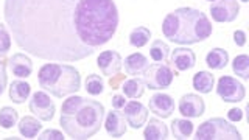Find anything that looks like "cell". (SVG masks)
Returning a JSON list of instances; mask_svg holds the SVG:
<instances>
[{
    "instance_id": "cell-37",
    "label": "cell",
    "mask_w": 249,
    "mask_h": 140,
    "mask_svg": "<svg viewBox=\"0 0 249 140\" xmlns=\"http://www.w3.org/2000/svg\"><path fill=\"white\" fill-rule=\"evenodd\" d=\"M241 2H245V3H246V2H249V0H241Z\"/></svg>"
},
{
    "instance_id": "cell-15",
    "label": "cell",
    "mask_w": 249,
    "mask_h": 140,
    "mask_svg": "<svg viewBox=\"0 0 249 140\" xmlns=\"http://www.w3.org/2000/svg\"><path fill=\"white\" fill-rule=\"evenodd\" d=\"M171 64L178 70V72H187L195 67L196 64V56H195L193 50L185 49V47H181V49H175L173 54H171Z\"/></svg>"
},
{
    "instance_id": "cell-23",
    "label": "cell",
    "mask_w": 249,
    "mask_h": 140,
    "mask_svg": "<svg viewBox=\"0 0 249 140\" xmlns=\"http://www.w3.org/2000/svg\"><path fill=\"white\" fill-rule=\"evenodd\" d=\"M171 132L178 140L189 139L193 132V123L185 119H175L171 122Z\"/></svg>"
},
{
    "instance_id": "cell-28",
    "label": "cell",
    "mask_w": 249,
    "mask_h": 140,
    "mask_svg": "<svg viewBox=\"0 0 249 140\" xmlns=\"http://www.w3.org/2000/svg\"><path fill=\"white\" fill-rule=\"evenodd\" d=\"M19 120V114L16 109L10 107V106H5L0 109V126L3 129H11L16 123Z\"/></svg>"
},
{
    "instance_id": "cell-9",
    "label": "cell",
    "mask_w": 249,
    "mask_h": 140,
    "mask_svg": "<svg viewBox=\"0 0 249 140\" xmlns=\"http://www.w3.org/2000/svg\"><path fill=\"white\" fill-rule=\"evenodd\" d=\"M240 13V5L237 0H215L210 5V14L215 22H233Z\"/></svg>"
},
{
    "instance_id": "cell-16",
    "label": "cell",
    "mask_w": 249,
    "mask_h": 140,
    "mask_svg": "<svg viewBox=\"0 0 249 140\" xmlns=\"http://www.w3.org/2000/svg\"><path fill=\"white\" fill-rule=\"evenodd\" d=\"M8 66H10L13 75H16L18 78H28L31 72H33V62L23 53L13 54L10 61H8Z\"/></svg>"
},
{
    "instance_id": "cell-34",
    "label": "cell",
    "mask_w": 249,
    "mask_h": 140,
    "mask_svg": "<svg viewBox=\"0 0 249 140\" xmlns=\"http://www.w3.org/2000/svg\"><path fill=\"white\" fill-rule=\"evenodd\" d=\"M233 42H235V45L238 47H243L246 44V33L241 30H237L233 31Z\"/></svg>"
},
{
    "instance_id": "cell-10",
    "label": "cell",
    "mask_w": 249,
    "mask_h": 140,
    "mask_svg": "<svg viewBox=\"0 0 249 140\" xmlns=\"http://www.w3.org/2000/svg\"><path fill=\"white\" fill-rule=\"evenodd\" d=\"M122 114L124 115L126 124H129L132 129L142 128L148 120V109L142 103H139V101H129V103H126L123 106Z\"/></svg>"
},
{
    "instance_id": "cell-25",
    "label": "cell",
    "mask_w": 249,
    "mask_h": 140,
    "mask_svg": "<svg viewBox=\"0 0 249 140\" xmlns=\"http://www.w3.org/2000/svg\"><path fill=\"white\" fill-rule=\"evenodd\" d=\"M151 37V31L148 30L146 27H137L131 31L129 35V44L132 47H136V49H142L143 45L148 44Z\"/></svg>"
},
{
    "instance_id": "cell-20",
    "label": "cell",
    "mask_w": 249,
    "mask_h": 140,
    "mask_svg": "<svg viewBox=\"0 0 249 140\" xmlns=\"http://www.w3.org/2000/svg\"><path fill=\"white\" fill-rule=\"evenodd\" d=\"M30 93H31V86L28 83H25V81L16 80L10 86V98L16 105L25 103V100H28Z\"/></svg>"
},
{
    "instance_id": "cell-24",
    "label": "cell",
    "mask_w": 249,
    "mask_h": 140,
    "mask_svg": "<svg viewBox=\"0 0 249 140\" xmlns=\"http://www.w3.org/2000/svg\"><path fill=\"white\" fill-rule=\"evenodd\" d=\"M122 89H123V93L128 98L136 100V98H140L143 95L145 83L142 80H139V78H131V80H128V81H123Z\"/></svg>"
},
{
    "instance_id": "cell-18",
    "label": "cell",
    "mask_w": 249,
    "mask_h": 140,
    "mask_svg": "<svg viewBox=\"0 0 249 140\" xmlns=\"http://www.w3.org/2000/svg\"><path fill=\"white\" fill-rule=\"evenodd\" d=\"M148 67V59L142 53H132L124 59V72L128 75H140Z\"/></svg>"
},
{
    "instance_id": "cell-26",
    "label": "cell",
    "mask_w": 249,
    "mask_h": 140,
    "mask_svg": "<svg viewBox=\"0 0 249 140\" xmlns=\"http://www.w3.org/2000/svg\"><path fill=\"white\" fill-rule=\"evenodd\" d=\"M232 70L241 80H249V56L248 54H238L232 61Z\"/></svg>"
},
{
    "instance_id": "cell-22",
    "label": "cell",
    "mask_w": 249,
    "mask_h": 140,
    "mask_svg": "<svg viewBox=\"0 0 249 140\" xmlns=\"http://www.w3.org/2000/svg\"><path fill=\"white\" fill-rule=\"evenodd\" d=\"M42 129V124L35 117H23L19 122V132L25 139H35L37 132Z\"/></svg>"
},
{
    "instance_id": "cell-36",
    "label": "cell",
    "mask_w": 249,
    "mask_h": 140,
    "mask_svg": "<svg viewBox=\"0 0 249 140\" xmlns=\"http://www.w3.org/2000/svg\"><path fill=\"white\" fill-rule=\"evenodd\" d=\"M115 76H117V78H114V76L111 78V81H109V84L112 86V89H119L117 86H119L120 81H123V75H119V73H117Z\"/></svg>"
},
{
    "instance_id": "cell-27",
    "label": "cell",
    "mask_w": 249,
    "mask_h": 140,
    "mask_svg": "<svg viewBox=\"0 0 249 140\" xmlns=\"http://www.w3.org/2000/svg\"><path fill=\"white\" fill-rule=\"evenodd\" d=\"M84 89L88 93H90V95H100V93H103V90H105L103 78H101L100 75L90 73L88 78H86Z\"/></svg>"
},
{
    "instance_id": "cell-3",
    "label": "cell",
    "mask_w": 249,
    "mask_h": 140,
    "mask_svg": "<svg viewBox=\"0 0 249 140\" xmlns=\"http://www.w3.org/2000/svg\"><path fill=\"white\" fill-rule=\"evenodd\" d=\"M162 33L175 44L192 45L206 41L212 35V23L196 8H178L163 19Z\"/></svg>"
},
{
    "instance_id": "cell-11",
    "label": "cell",
    "mask_w": 249,
    "mask_h": 140,
    "mask_svg": "<svg viewBox=\"0 0 249 140\" xmlns=\"http://www.w3.org/2000/svg\"><path fill=\"white\" fill-rule=\"evenodd\" d=\"M206 111L204 100L196 93H187L179 100V112L187 119H198Z\"/></svg>"
},
{
    "instance_id": "cell-14",
    "label": "cell",
    "mask_w": 249,
    "mask_h": 140,
    "mask_svg": "<svg viewBox=\"0 0 249 140\" xmlns=\"http://www.w3.org/2000/svg\"><path fill=\"white\" fill-rule=\"evenodd\" d=\"M105 128L106 132L111 137H122L126 132V120H124V115L119 112V109H111L106 114V120H105Z\"/></svg>"
},
{
    "instance_id": "cell-7",
    "label": "cell",
    "mask_w": 249,
    "mask_h": 140,
    "mask_svg": "<svg viewBox=\"0 0 249 140\" xmlns=\"http://www.w3.org/2000/svg\"><path fill=\"white\" fill-rule=\"evenodd\" d=\"M216 93L226 103H240L246 97V89L232 76H221L216 84Z\"/></svg>"
},
{
    "instance_id": "cell-35",
    "label": "cell",
    "mask_w": 249,
    "mask_h": 140,
    "mask_svg": "<svg viewBox=\"0 0 249 140\" xmlns=\"http://www.w3.org/2000/svg\"><path fill=\"white\" fill-rule=\"evenodd\" d=\"M111 103H112V107L114 109H122L124 105H126V100H124V95H114L112 100H111Z\"/></svg>"
},
{
    "instance_id": "cell-38",
    "label": "cell",
    "mask_w": 249,
    "mask_h": 140,
    "mask_svg": "<svg viewBox=\"0 0 249 140\" xmlns=\"http://www.w3.org/2000/svg\"><path fill=\"white\" fill-rule=\"evenodd\" d=\"M209 2H215V0H209Z\"/></svg>"
},
{
    "instance_id": "cell-32",
    "label": "cell",
    "mask_w": 249,
    "mask_h": 140,
    "mask_svg": "<svg viewBox=\"0 0 249 140\" xmlns=\"http://www.w3.org/2000/svg\"><path fill=\"white\" fill-rule=\"evenodd\" d=\"M6 81H8V78H6V66H5V62L0 59V95H2V93L5 92Z\"/></svg>"
},
{
    "instance_id": "cell-5",
    "label": "cell",
    "mask_w": 249,
    "mask_h": 140,
    "mask_svg": "<svg viewBox=\"0 0 249 140\" xmlns=\"http://www.w3.org/2000/svg\"><path fill=\"white\" fill-rule=\"evenodd\" d=\"M196 140H241L240 131L221 117H213L202 122L195 134Z\"/></svg>"
},
{
    "instance_id": "cell-30",
    "label": "cell",
    "mask_w": 249,
    "mask_h": 140,
    "mask_svg": "<svg viewBox=\"0 0 249 140\" xmlns=\"http://www.w3.org/2000/svg\"><path fill=\"white\" fill-rule=\"evenodd\" d=\"M11 49V35L8 33L6 27L3 23H0V58L10 52Z\"/></svg>"
},
{
    "instance_id": "cell-13",
    "label": "cell",
    "mask_w": 249,
    "mask_h": 140,
    "mask_svg": "<svg viewBox=\"0 0 249 140\" xmlns=\"http://www.w3.org/2000/svg\"><path fill=\"white\" fill-rule=\"evenodd\" d=\"M150 111L162 119H168L175 112V100L167 93H154L150 98Z\"/></svg>"
},
{
    "instance_id": "cell-6",
    "label": "cell",
    "mask_w": 249,
    "mask_h": 140,
    "mask_svg": "<svg viewBox=\"0 0 249 140\" xmlns=\"http://www.w3.org/2000/svg\"><path fill=\"white\" fill-rule=\"evenodd\" d=\"M175 73L168 66L162 62H156L153 66H148L143 72V83L153 90L168 89L173 83Z\"/></svg>"
},
{
    "instance_id": "cell-17",
    "label": "cell",
    "mask_w": 249,
    "mask_h": 140,
    "mask_svg": "<svg viewBox=\"0 0 249 140\" xmlns=\"http://www.w3.org/2000/svg\"><path fill=\"white\" fill-rule=\"evenodd\" d=\"M168 137L167 124L159 119H150L143 129V139L146 140H165Z\"/></svg>"
},
{
    "instance_id": "cell-12",
    "label": "cell",
    "mask_w": 249,
    "mask_h": 140,
    "mask_svg": "<svg viewBox=\"0 0 249 140\" xmlns=\"http://www.w3.org/2000/svg\"><path fill=\"white\" fill-rule=\"evenodd\" d=\"M97 66L103 75L114 76L117 73H120V70L123 67V59L120 56V53H117L114 50H106L101 52L100 56L97 58Z\"/></svg>"
},
{
    "instance_id": "cell-19",
    "label": "cell",
    "mask_w": 249,
    "mask_h": 140,
    "mask_svg": "<svg viewBox=\"0 0 249 140\" xmlns=\"http://www.w3.org/2000/svg\"><path fill=\"white\" fill-rule=\"evenodd\" d=\"M192 83H193V89L198 90L199 93H210L215 86V78L207 70H199L198 73L193 75Z\"/></svg>"
},
{
    "instance_id": "cell-29",
    "label": "cell",
    "mask_w": 249,
    "mask_h": 140,
    "mask_svg": "<svg viewBox=\"0 0 249 140\" xmlns=\"http://www.w3.org/2000/svg\"><path fill=\"white\" fill-rule=\"evenodd\" d=\"M168 53H170V47H168L167 42H163V41H160V39H158V41H154L151 44L150 54H151V58L156 62H163L168 58Z\"/></svg>"
},
{
    "instance_id": "cell-8",
    "label": "cell",
    "mask_w": 249,
    "mask_h": 140,
    "mask_svg": "<svg viewBox=\"0 0 249 140\" xmlns=\"http://www.w3.org/2000/svg\"><path fill=\"white\" fill-rule=\"evenodd\" d=\"M30 111L33 112L36 119L42 122H50L54 117L56 106H54L53 100H50V97L45 92H35L30 100Z\"/></svg>"
},
{
    "instance_id": "cell-4",
    "label": "cell",
    "mask_w": 249,
    "mask_h": 140,
    "mask_svg": "<svg viewBox=\"0 0 249 140\" xmlns=\"http://www.w3.org/2000/svg\"><path fill=\"white\" fill-rule=\"evenodd\" d=\"M37 81L45 92H50L56 98L72 95L81 89L80 72L69 64H56V62L44 64L39 70Z\"/></svg>"
},
{
    "instance_id": "cell-2",
    "label": "cell",
    "mask_w": 249,
    "mask_h": 140,
    "mask_svg": "<svg viewBox=\"0 0 249 140\" xmlns=\"http://www.w3.org/2000/svg\"><path fill=\"white\" fill-rule=\"evenodd\" d=\"M103 119L105 106L100 101L72 95L62 103L59 124L73 140H86L100 131Z\"/></svg>"
},
{
    "instance_id": "cell-31",
    "label": "cell",
    "mask_w": 249,
    "mask_h": 140,
    "mask_svg": "<svg viewBox=\"0 0 249 140\" xmlns=\"http://www.w3.org/2000/svg\"><path fill=\"white\" fill-rule=\"evenodd\" d=\"M39 140H64V136H62L61 131L56 129H45L42 131L41 136H37Z\"/></svg>"
},
{
    "instance_id": "cell-1",
    "label": "cell",
    "mask_w": 249,
    "mask_h": 140,
    "mask_svg": "<svg viewBox=\"0 0 249 140\" xmlns=\"http://www.w3.org/2000/svg\"><path fill=\"white\" fill-rule=\"evenodd\" d=\"M3 14L20 50L54 62L92 56L119 28L114 0H5Z\"/></svg>"
},
{
    "instance_id": "cell-33",
    "label": "cell",
    "mask_w": 249,
    "mask_h": 140,
    "mask_svg": "<svg viewBox=\"0 0 249 140\" xmlns=\"http://www.w3.org/2000/svg\"><path fill=\"white\" fill-rule=\"evenodd\" d=\"M228 119L231 123H235V122H240L241 119H243V111L238 107H232L231 111L228 112Z\"/></svg>"
},
{
    "instance_id": "cell-21",
    "label": "cell",
    "mask_w": 249,
    "mask_h": 140,
    "mask_svg": "<svg viewBox=\"0 0 249 140\" xmlns=\"http://www.w3.org/2000/svg\"><path fill=\"white\" fill-rule=\"evenodd\" d=\"M229 53L223 49H213L206 54V64L212 70H221L228 66Z\"/></svg>"
}]
</instances>
